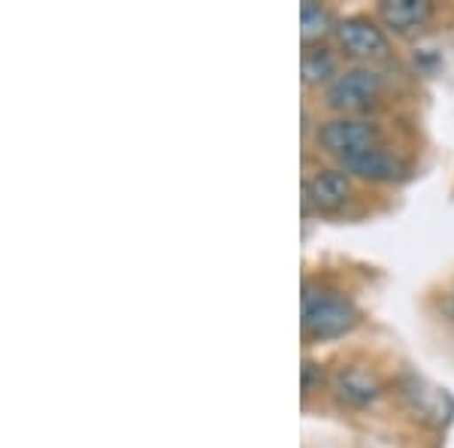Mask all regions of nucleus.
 <instances>
[{
    "label": "nucleus",
    "instance_id": "6e6552de",
    "mask_svg": "<svg viewBox=\"0 0 454 448\" xmlns=\"http://www.w3.org/2000/svg\"><path fill=\"white\" fill-rule=\"evenodd\" d=\"M379 16L394 34H415L434 16V4L430 0H385L379 4Z\"/></svg>",
    "mask_w": 454,
    "mask_h": 448
},
{
    "label": "nucleus",
    "instance_id": "7ed1b4c3",
    "mask_svg": "<svg viewBox=\"0 0 454 448\" xmlns=\"http://www.w3.org/2000/svg\"><path fill=\"white\" fill-rule=\"evenodd\" d=\"M385 79L379 70L372 67H346L340 76L327 85L325 98L327 106L340 109V113H357V109H367L382 98Z\"/></svg>",
    "mask_w": 454,
    "mask_h": 448
},
{
    "label": "nucleus",
    "instance_id": "423d86ee",
    "mask_svg": "<svg viewBox=\"0 0 454 448\" xmlns=\"http://www.w3.org/2000/svg\"><path fill=\"white\" fill-rule=\"evenodd\" d=\"M340 164L348 176H357V179H364V182H376V185H382V182H397L406 176V164H403L394 152H387L385 145L357 152V155H351V158H342Z\"/></svg>",
    "mask_w": 454,
    "mask_h": 448
},
{
    "label": "nucleus",
    "instance_id": "9b49d317",
    "mask_svg": "<svg viewBox=\"0 0 454 448\" xmlns=\"http://www.w3.org/2000/svg\"><path fill=\"white\" fill-rule=\"evenodd\" d=\"M300 21H303V43L309 46L315 36H321L327 28H331V12H327L321 4L306 0V4L300 6Z\"/></svg>",
    "mask_w": 454,
    "mask_h": 448
},
{
    "label": "nucleus",
    "instance_id": "39448f33",
    "mask_svg": "<svg viewBox=\"0 0 454 448\" xmlns=\"http://www.w3.org/2000/svg\"><path fill=\"white\" fill-rule=\"evenodd\" d=\"M351 185L346 170H315L303 182V207L315 212H340L348 203Z\"/></svg>",
    "mask_w": 454,
    "mask_h": 448
},
{
    "label": "nucleus",
    "instance_id": "9d476101",
    "mask_svg": "<svg viewBox=\"0 0 454 448\" xmlns=\"http://www.w3.org/2000/svg\"><path fill=\"white\" fill-rule=\"evenodd\" d=\"M300 67H303V83L306 85H331L336 76H340V61H336V55L331 52L327 46H315V43H309V46L303 49V61H300Z\"/></svg>",
    "mask_w": 454,
    "mask_h": 448
},
{
    "label": "nucleus",
    "instance_id": "f257e3e1",
    "mask_svg": "<svg viewBox=\"0 0 454 448\" xmlns=\"http://www.w3.org/2000/svg\"><path fill=\"white\" fill-rule=\"evenodd\" d=\"M357 325L355 303L340 291H312L303 288V334L309 340H336Z\"/></svg>",
    "mask_w": 454,
    "mask_h": 448
},
{
    "label": "nucleus",
    "instance_id": "f8f14e48",
    "mask_svg": "<svg viewBox=\"0 0 454 448\" xmlns=\"http://www.w3.org/2000/svg\"><path fill=\"white\" fill-rule=\"evenodd\" d=\"M315 370H321V366H315L312 361H306V364H303V391H312Z\"/></svg>",
    "mask_w": 454,
    "mask_h": 448
},
{
    "label": "nucleus",
    "instance_id": "1a4fd4ad",
    "mask_svg": "<svg viewBox=\"0 0 454 448\" xmlns=\"http://www.w3.org/2000/svg\"><path fill=\"white\" fill-rule=\"evenodd\" d=\"M403 400L412 406V413L430 418V421H445L454 409L449 394L439 391L434 385H427L424 379H415V376L403 381Z\"/></svg>",
    "mask_w": 454,
    "mask_h": 448
},
{
    "label": "nucleus",
    "instance_id": "f03ea898",
    "mask_svg": "<svg viewBox=\"0 0 454 448\" xmlns=\"http://www.w3.org/2000/svg\"><path fill=\"white\" fill-rule=\"evenodd\" d=\"M315 143H318L327 155H336L342 161V158L357 155V152H367V149L382 145V128H379L376 122L342 115V119H331V122L318 124Z\"/></svg>",
    "mask_w": 454,
    "mask_h": 448
},
{
    "label": "nucleus",
    "instance_id": "20e7f679",
    "mask_svg": "<svg viewBox=\"0 0 454 448\" xmlns=\"http://www.w3.org/2000/svg\"><path fill=\"white\" fill-rule=\"evenodd\" d=\"M333 36L342 52L348 58H357V61H385L391 55L387 34L367 16H348L336 21Z\"/></svg>",
    "mask_w": 454,
    "mask_h": 448
},
{
    "label": "nucleus",
    "instance_id": "0eeeda50",
    "mask_svg": "<svg viewBox=\"0 0 454 448\" xmlns=\"http://www.w3.org/2000/svg\"><path fill=\"white\" fill-rule=\"evenodd\" d=\"M333 394H336V400H340L342 406L364 409V406H370V403L379 400L382 385H379V379L372 376L370 370L351 364V366H342V370L333 376Z\"/></svg>",
    "mask_w": 454,
    "mask_h": 448
}]
</instances>
